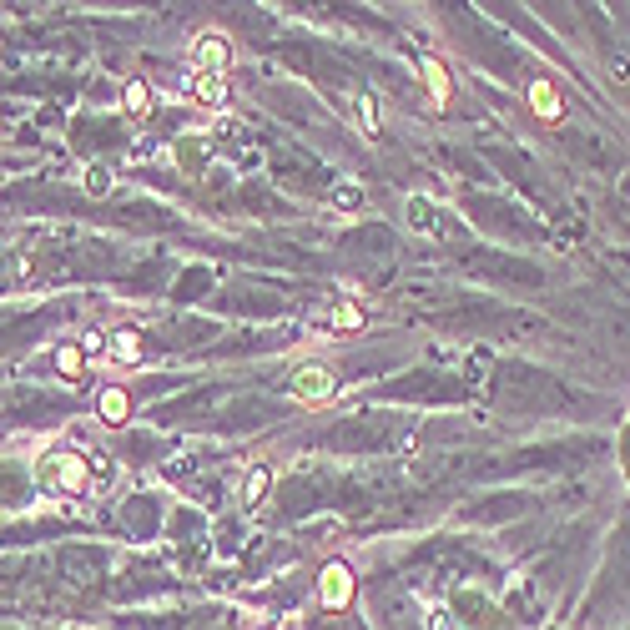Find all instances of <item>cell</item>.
I'll use <instances>...</instances> for the list:
<instances>
[{
  "label": "cell",
  "instance_id": "6",
  "mask_svg": "<svg viewBox=\"0 0 630 630\" xmlns=\"http://www.w3.org/2000/svg\"><path fill=\"white\" fill-rule=\"evenodd\" d=\"M525 101H530V111H535L540 121H550V126L565 116V91H560L550 76H535V81L525 86Z\"/></svg>",
  "mask_w": 630,
  "mask_h": 630
},
{
  "label": "cell",
  "instance_id": "15",
  "mask_svg": "<svg viewBox=\"0 0 630 630\" xmlns=\"http://www.w3.org/2000/svg\"><path fill=\"white\" fill-rule=\"evenodd\" d=\"M328 328H333V333H343V338H348V333H363V308L343 298V303L328 313Z\"/></svg>",
  "mask_w": 630,
  "mask_h": 630
},
{
  "label": "cell",
  "instance_id": "7",
  "mask_svg": "<svg viewBox=\"0 0 630 630\" xmlns=\"http://www.w3.org/2000/svg\"><path fill=\"white\" fill-rule=\"evenodd\" d=\"M187 96H192L197 106L217 111V106H227L232 86H227V76H207V71H192V76H187Z\"/></svg>",
  "mask_w": 630,
  "mask_h": 630
},
{
  "label": "cell",
  "instance_id": "12",
  "mask_svg": "<svg viewBox=\"0 0 630 630\" xmlns=\"http://www.w3.org/2000/svg\"><path fill=\"white\" fill-rule=\"evenodd\" d=\"M268 494H273V469L268 464H252L247 479H242V504H247V510H258Z\"/></svg>",
  "mask_w": 630,
  "mask_h": 630
},
{
  "label": "cell",
  "instance_id": "1",
  "mask_svg": "<svg viewBox=\"0 0 630 630\" xmlns=\"http://www.w3.org/2000/svg\"><path fill=\"white\" fill-rule=\"evenodd\" d=\"M41 479L51 484V489H61V494H81L86 489V479H91V459L81 454V449H51V459L41 464Z\"/></svg>",
  "mask_w": 630,
  "mask_h": 630
},
{
  "label": "cell",
  "instance_id": "17",
  "mask_svg": "<svg viewBox=\"0 0 630 630\" xmlns=\"http://www.w3.org/2000/svg\"><path fill=\"white\" fill-rule=\"evenodd\" d=\"M111 187H116V177H111L106 167H86V192H91V197H106Z\"/></svg>",
  "mask_w": 630,
  "mask_h": 630
},
{
  "label": "cell",
  "instance_id": "14",
  "mask_svg": "<svg viewBox=\"0 0 630 630\" xmlns=\"http://www.w3.org/2000/svg\"><path fill=\"white\" fill-rule=\"evenodd\" d=\"M358 132H363V142H378V132H384V126H378V101H373V91H358Z\"/></svg>",
  "mask_w": 630,
  "mask_h": 630
},
{
  "label": "cell",
  "instance_id": "19",
  "mask_svg": "<svg viewBox=\"0 0 630 630\" xmlns=\"http://www.w3.org/2000/svg\"><path fill=\"white\" fill-rule=\"evenodd\" d=\"M429 630H454V615L449 610H429Z\"/></svg>",
  "mask_w": 630,
  "mask_h": 630
},
{
  "label": "cell",
  "instance_id": "8",
  "mask_svg": "<svg viewBox=\"0 0 630 630\" xmlns=\"http://www.w3.org/2000/svg\"><path fill=\"white\" fill-rule=\"evenodd\" d=\"M419 71H424V86H429V96H434V106H449V101H454V76H449V66H444V56H434V51H424V61H419Z\"/></svg>",
  "mask_w": 630,
  "mask_h": 630
},
{
  "label": "cell",
  "instance_id": "20",
  "mask_svg": "<svg viewBox=\"0 0 630 630\" xmlns=\"http://www.w3.org/2000/svg\"><path fill=\"white\" fill-rule=\"evenodd\" d=\"M610 76H615V81H625V76H630V61H620V56H615V61H610Z\"/></svg>",
  "mask_w": 630,
  "mask_h": 630
},
{
  "label": "cell",
  "instance_id": "4",
  "mask_svg": "<svg viewBox=\"0 0 630 630\" xmlns=\"http://www.w3.org/2000/svg\"><path fill=\"white\" fill-rule=\"evenodd\" d=\"M288 389L298 394V399H308V404H323V399H333V389H338V373L328 368V363H298L293 368V378H288Z\"/></svg>",
  "mask_w": 630,
  "mask_h": 630
},
{
  "label": "cell",
  "instance_id": "10",
  "mask_svg": "<svg viewBox=\"0 0 630 630\" xmlns=\"http://www.w3.org/2000/svg\"><path fill=\"white\" fill-rule=\"evenodd\" d=\"M111 358L116 363H142V328H132V323H121V328H111Z\"/></svg>",
  "mask_w": 630,
  "mask_h": 630
},
{
  "label": "cell",
  "instance_id": "21",
  "mask_svg": "<svg viewBox=\"0 0 630 630\" xmlns=\"http://www.w3.org/2000/svg\"><path fill=\"white\" fill-rule=\"evenodd\" d=\"M263 630H273V625H263Z\"/></svg>",
  "mask_w": 630,
  "mask_h": 630
},
{
  "label": "cell",
  "instance_id": "9",
  "mask_svg": "<svg viewBox=\"0 0 630 630\" xmlns=\"http://www.w3.org/2000/svg\"><path fill=\"white\" fill-rule=\"evenodd\" d=\"M96 419L111 424V429L126 424V419H132V394H126L121 384H106V389L96 394Z\"/></svg>",
  "mask_w": 630,
  "mask_h": 630
},
{
  "label": "cell",
  "instance_id": "18",
  "mask_svg": "<svg viewBox=\"0 0 630 630\" xmlns=\"http://www.w3.org/2000/svg\"><path fill=\"white\" fill-rule=\"evenodd\" d=\"M101 348H106V338H101V333H86V338H81V353H86V358H96Z\"/></svg>",
  "mask_w": 630,
  "mask_h": 630
},
{
  "label": "cell",
  "instance_id": "16",
  "mask_svg": "<svg viewBox=\"0 0 630 630\" xmlns=\"http://www.w3.org/2000/svg\"><path fill=\"white\" fill-rule=\"evenodd\" d=\"M333 212H358L363 207V187H353V182H343V187H333Z\"/></svg>",
  "mask_w": 630,
  "mask_h": 630
},
{
  "label": "cell",
  "instance_id": "3",
  "mask_svg": "<svg viewBox=\"0 0 630 630\" xmlns=\"http://www.w3.org/2000/svg\"><path fill=\"white\" fill-rule=\"evenodd\" d=\"M404 222H409V232H414V237H434V242L459 232V222H449V217H444V207H439V202H429V197H409V202H404Z\"/></svg>",
  "mask_w": 630,
  "mask_h": 630
},
{
  "label": "cell",
  "instance_id": "13",
  "mask_svg": "<svg viewBox=\"0 0 630 630\" xmlns=\"http://www.w3.org/2000/svg\"><path fill=\"white\" fill-rule=\"evenodd\" d=\"M56 368H61V378L81 384V378H86V353H81V343H61V348H56Z\"/></svg>",
  "mask_w": 630,
  "mask_h": 630
},
{
  "label": "cell",
  "instance_id": "2",
  "mask_svg": "<svg viewBox=\"0 0 630 630\" xmlns=\"http://www.w3.org/2000/svg\"><path fill=\"white\" fill-rule=\"evenodd\" d=\"M353 590H358V575L348 560H328L323 575H318V605L323 610H348L353 605Z\"/></svg>",
  "mask_w": 630,
  "mask_h": 630
},
{
  "label": "cell",
  "instance_id": "11",
  "mask_svg": "<svg viewBox=\"0 0 630 630\" xmlns=\"http://www.w3.org/2000/svg\"><path fill=\"white\" fill-rule=\"evenodd\" d=\"M121 111L137 116V121L152 116V111H157V91H152L147 81H126V86H121Z\"/></svg>",
  "mask_w": 630,
  "mask_h": 630
},
{
  "label": "cell",
  "instance_id": "5",
  "mask_svg": "<svg viewBox=\"0 0 630 630\" xmlns=\"http://www.w3.org/2000/svg\"><path fill=\"white\" fill-rule=\"evenodd\" d=\"M192 61H197V71H207V76H227V71H232V41L217 36V31H202V36L192 41Z\"/></svg>",
  "mask_w": 630,
  "mask_h": 630
}]
</instances>
